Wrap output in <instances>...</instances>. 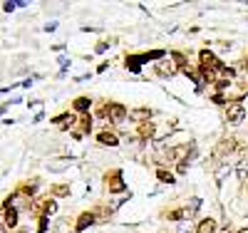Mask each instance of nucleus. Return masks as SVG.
I'll list each match as a JSON object with an SVG mask.
<instances>
[{
    "mask_svg": "<svg viewBox=\"0 0 248 233\" xmlns=\"http://www.w3.org/2000/svg\"><path fill=\"white\" fill-rule=\"evenodd\" d=\"M52 194H55V196H70V186H65V184L52 186Z\"/></svg>",
    "mask_w": 248,
    "mask_h": 233,
    "instance_id": "2eb2a0df",
    "label": "nucleus"
},
{
    "mask_svg": "<svg viewBox=\"0 0 248 233\" xmlns=\"http://www.w3.org/2000/svg\"><path fill=\"white\" fill-rule=\"evenodd\" d=\"M3 218H5V226H8V228H15V226H17V211L10 208V206H5Z\"/></svg>",
    "mask_w": 248,
    "mask_h": 233,
    "instance_id": "f8f14e48",
    "label": "nucleus"
},
{
    "mask_svg": "<svg viewBox=\"0 0 248 233\" xmlns=\"http://www.w3.org/2000/svg\"><path fill=\"white\" fill-rule=\"evenodd\" d=\"M246 176H248V164L241 161L238 164V181H246Z\"/></svg>",
    "mask_w": 248,
    "mask_h": 233,
    "instance_id": "dca6fc26",
    "label": "nucleus"
},
{
    "mask_svg": "<svg viewBox=\"0 0 248 233\" xmlns=\"http://www.w3.org/2000/svg\"><path fill=\"white\" fill-rule=\"evenodd\" d=\"M3 8H5V10H8V13H13V10H15V8H17V0H15V3H5V5H3Z\"/></svg>",
    "mask_w": 248,
    "mask_h": 233,
    "instance_id": "aec40b11",
    "label": "nucleus"
},
{
    "mask_svg": "<svg viewBox=\"0 0 248 233\" xmlns=\"http://www.w3.org/2000/svg\"><path fill=\"white\" fill-rule=\"evenodd\" d=\"M55 211H57V203L50 199V201H45V214L50 216V214H55Z\"/></svg>",
    "mask_w": 248,
    "mask_h": 233,
    "instance_id": "a211bd4d",
    "label": "nucleus"
},
{
    "mask_svg": "<svg viewBox=\"0 0 248 233\" xmlns=\"http://www.w3.org/2000/svg\"><path fill=\"white\" fill-rule=\"evenodd\" d=\"M107 188H109V194H122V191H127V184L122 181V171H114L112 176L107 174Z\"/></svg>",
    "mask_w": 248,
    "mask_h": 233,
    "instance_id": "7ed1b4c3",
    "label": "nucleus"
},
{
    "mask_svg": "<svg viewBox=\"0 0 248 233\" xmlns=\"http://www.w3.org/2000/svg\"><path fill=\"white\" fill-rule=\"evenodd\" d=\"M176 231H179V233H194V231H191V226H189V221H181Z\"/></svg>",
    "mask_w": 248,
    "mask_h": 233,
    "instance_id": "6ab92c4d",
    "label": "nucleus"
},
{
    "mask_svg": "<svg viewBox=\"0 0 248 233\" xmlns=\"http://www.w3.org/2000/svg\"><path fill=\"white\" fill-rule=\"evenodd\" d=\"M176 171H179V174H186V171H189V159L179 161V164H176Z\"/></svg>",
    "mask_w": 248,
    "mask_h": 233,
    "instance_id": "f3484780",
    "label": "nucleus"
},
{
    "mask_svg": "<svg viewBox=\"0 0 248 233\" xmlns=\"http://www.w3.org/2000/svg\"><path fill=\"white\" fill-rule=\"evenodd\" d=\"M97 141H99L102 146H117V144H119V137L112 134V132H99V134H97Z\"/></svg>",
    "mask_w": 248,
    "mask_h": 233,
    "instance_id": "0eeeda50",
    "label": "nucleus"
},
{
    "mask_svg": "<svg viewBox=\"0 0 248 233\" xmlns=\"http://www.w3.org/2000/svg\"><path fill=\"white\" fill-rule=\"evenodd\" d=\"M199 60H201V67H209V70H218L221 67V60L211 50H201L199 52Z\"/></svg>",
    "mask_w": 248,
    "mask_h": 233,
    "instance_id": "20e7f679",
    "label": "nucleus"
},
{
    "mask_svg": "<svg viewBox=\"0 0 248 233\" xmlns=\"http://www.w3.org/2000/svg\"><path fill=\"white\" fill-rule=\"evenodd\" d=\"M107 117H109V122H114V124H122L124 119L129 117V112H127V107L124 104H107Z\"/></svg>",
    "mask_w": 248,
    "mask_h": 233,
    "instance_id": "f257e3e1",
    "label": "nucleus"
},
{
    "mask_svg": "<svg viewBox=\"0 0 248 233\" xmlns=\"http://www.w3.org/2000/svg\"><path fill=\"white\" fill-rule=\"evenodd\" d=\"M236 233H248V228H241V231H236Z\"/></svg>",
    "mask_w": 248,
    "mask_h": 233,
    "instance_id": "412c9836",
    "label": "nucleus"
},
{
    "mask_svg": "<svg viewBox=\"0 0 248 233\" xmlns=\"http://www.w3.org/2000/svg\"><path fill=\"white\" fill-rule=\"evenodd\" d=\"M246 72H248V60H246Z\"/></svg>",
    "mask_w": 248,
    "mask_h": 233,
    "instance_id": "4be33fe9",
    "label": "nucleus"
},
{
    "mask_svg": "<svg viewBox=\"0 0 248 233\" xmlns=\"http://www.w3.org/2000/svg\"><path fill=\"white\" fill-rule=\"evenodd\" d=\"M226 119H229L231 124H241V122L246 119V109H243V104H241V102L229 104V109H226Z\"/></svg>",
    "mask_w": 248,
    "mask_h": 233,
    "instance_id": "f03ea898",
    "label": "nucleus"
},
{
    "mask_svg": "<svg viewBox=\"0 0 248 233\" xmlns=\"http://www.w3.org/2000/svg\"><path fill=\"white\" fill-rule=\"evenodd\" d=\"M196 233H216V221L214 218H201L196 226Z\"/></svg>",
    "mask_w": 248,
    "mask_h": 233,
    "instance_id": "9d476101",
    "label": "nucleus"
},
{
    "mask_svg": "<svg viewBox=\"0 0 248 233\" xmlns=\"http://www.w3.org/2000/svg\"><path fill=\"white\" fill-rule=\"evenodd\" d=\"M154 132H156V124H154V122L139 124V137H141V139H154Z\"/></svg>",
    "mask_w": 248,
    "mask_h": 233,
    "instance_id": "6e6552de",
    "label": "nucleus"
},
{
    "mask_svg": "<svg viewBox=\"0 0 248 233\" xmlns=\"http://www.w3.org/2000/svg\"><path fill=\"white\" fill-rule=\"evenodd\" d=\"M94 218H97V216L92 214V211H87V214H82V216H79V221H77V228H75V231H77V233H82L87 226H92V223H94Z\"/></svg>",
    "mask_w": 248,
    "mask_h": 233,
    "instance_id": "1a4fd4ad",
    "label": "nucleus"
},
{
    "mask_svg": "<svg viewBox=\"0 0 248 233\" xmlns=\"http://www.w3.org/2000/svg\"><path fill=\"white\" fill-rule=\"evenodd\" d=\"M90 107H92V99L90 97H77L75 99V109L77 112H90Z\"/></svg>",
    "mask_w": 248,
    "mask_h": 233,
    "instance_id": "ddd939ff",
    "label": "nucleus"
},
{
    "mask_svg": "<svg viewBox=\"0 0 248 233\" xmlns=\"http://www.w3.org/2000/svg\"><path fill=\"white\" fill-rule=\"evenodd\" d=\"M233 149H236V139H233V137H229V139H221L216 154H231Z\"/></svg>",
    "mask_w": 248,
    "mask_h": 233,
    "instance_id": "9b49d317",
    "label": "nucleus"
},
{
    "mask_svg": "<svg viewBox=\"0 0 248 233\" xmlns=\"http://www.w3.org/2000/svg\"><path fill=\"white\" fill-rule=\"evenodd\" d=\"M129 119H132V122H139V124H144V122H149V119H152V109H149V107H139V109H132V112H129Z\"/></svg>",
    "mask_w": 248,
    "mask_h": 233,
    "instance_id": "423d86ee",
    "label": "nucleus"
},
{
    "mask_svg": "<svg viewBox=\"0 0 248 233\" xmlns=\"http://www.w3.org/2000/svg\"><path fill=\"white\" fill-rule=\"evenodd\" d=\"M156 179H159L161 184H174V174L167 171V169H156Z\"/></svg>",
    "mask_w": 248,
    "mask_h": 233,
    "instance_id": "4468645a",
    "label": "nucleus"
},
{
    "mask_svg": "<svg viewBox=\"0 0 248 233\" xmlns=\"http://www.w3.org/2000/svg\"><path fill=\"white\" fill-rule=\"evenodd\" d=\"M156 75H161V77H171V75H176V62L169 60V57L159 60V62H156Z\"/></svg>",
    "mask_w": 248,
    "mask_h": 233,
    "instance_id": "39448f33",
    "label": "nucleus"
}]
</instances>
